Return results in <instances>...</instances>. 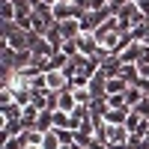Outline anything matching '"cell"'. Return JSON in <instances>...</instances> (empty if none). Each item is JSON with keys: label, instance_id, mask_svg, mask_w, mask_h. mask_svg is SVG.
I'll return each instance as SVG.
<instances>
[{"label": "cell", "instance_id": "cell-1", "mask_svg": "<svg viewBox=\"0 0 149 149\" xmlns=\"http://www.w3.org/2000/svg\"><path fill=\"white\" fill-rule=\"evenodd\" d=\"M45 86H48V93H63V90H69V74L66 72H45Z\"/></svg>", "mask_w": 149, "mask_h": 149}, {"label": "cell", "instance_id": "cell-2", "mask_svg": "<svg viewBox=\"0 0 149 149\" xmlns=\"http://www.w3.org/2000/svg\"><path fill=\"white\" fill-rule=\"evenodd\" d=\"M81 104L74 102V93L72 90H63V93H57V110H66V113H74Z\"/></svg>", "mask_w": 149, "mask_h": 149}, {"label": "cell", "instance_id": "cell-3", "mask_svg": "<svg viewBox=\"0 0 149 149\" xmlns=\"http://www.w3.org/2000/svg\"><path fill=\"white\" fill-rule=\"evenodd\" d=\"M128 113H131V107H128V104H125V107H110L107 113H104V122H107V125H125Z\"/></svg>", "mask_w": 149, "mask_h": 149}, {"label": "cell", "instance_id": "cell-4", "mask_svg": "<svg viewBox=\"0 0 149 149\" xmlns=\"http://www.w3.org/2000/svg\"><path fill=\"white\" fill-rule=\"evenodd\" d=\"M128 86H131V84H128L125 78H107V95H122Z\"/></svg>", "mask_w": 149, "mask_h": 149}, {"label": "cell", "instance_id": "cell-5", "mask_svg": "<svg viewBox=\"0 0 149 149\" xmlns=\"http://www.w3.org/2000/svg\"><path fill=\"white\" fill-rule=\"evenodd\" d=\"M60 146H63V140H60L57 128H51V131L42 134V149H60Z\"/></svg>", "mask_w": 149, "mask_h": 149}, {"label": "cell", "instance_id": "cell-6", "mask_svg": "<svg viewBox=\"0 0 149 149\" xmlns=\"http://www.w3.org/2000/svg\"><path fill=\"white\" fill-rule=\"evenodd\" d=\"M0 18L3 21H15L18 18V6L12 0H0Z\"/></svg>", "mask_w": 149, "mask_h": 149}, {"label": "cell", "instance_id": "cell-7", "mask_svg": "<svg viewBox=\"0 0 149 149\" xmlns=\"http://www.w3.org/2000/svg\"><path fill=\"white\" fill-rule=\"evenodd\" d=\"M122 95H125V104H128V107H137V104L143 102V98H146V95H143V93H140L134 84H131V86H128V90L122 93Z\"/></svg>", "mask_w": 149, "mask_h": 149}, {"label": "cell", "instance_id": "cell-8", "mask_svg": "<svg viewBox=\"0 0 149 149\" xmlns=\"http://www.w3.org/2000/svg\"><path fill=\"white\" fill-rule=\"evenodd\" d=\"M131 110H137V113H140L143 119H149V98H143V102H140L137 107H131Z\"/></svg>", "mask_w": 149, "mask_h": 149}, {"label": "cell", "instance_id": "cell-9", "mask_svg": "<svg viewBox=\"0 0 149 149\" xmlns=\"http://www.w3.org/2000/svg\"><path fill=\"white\" fill-rule=\"evenodd\" d=\"M134 86H137V90L149 98V78H137V84H134Z\"/></svg>", "mask_w": 149, "mask_h": 149}, {"label": "cell", "instance_id": "cell-10", "mask_svg": "<svg viewBox=\"0 0 149 149\" xmlns=\"http://www.w3.org/2000/svg\"><path fill=\"white\" fill-rule=\"evenodd\" d=\"M140 69V78H149V66H137Z\"/></svg>", "mask_w": 149, "mask_h": 149}, {"label": "cell", "instance_id": "cell-11", "mask_svg": "<svg viewBox=\"0 0 149 149\" xmlns=\"http://www.w3.org/2000/svg\"><path fill=\"white\" fill-rule=\"evenodd\" d=\"M110 149H131V143H119V146H110Z\"/></svg>", "mask_w": 149, "mask_h": 149}, {"label": "cell", "instance_id": "cell-12", "mask_svg": "<svg viewBox=\"0 0 149 149\" xmlns=\"http://www.w3.org/2000/svg\"><path fill=\"white\" fill-rule=\"evenodd\" d=\"M24 149H42V143H30V146H24Z\"/></svg>", "mask_w": 149, "mask_h": 149}, {"label": "cell", "instance_id": "cell-13", "mask_svg": "<svg viewBox=\"0 0 149 149\" xmlns=\"http://www.w3.org/2000/svg\"><path fill=\"white\" fill-rule=\"evenodd\" d=\"M107 3H110V0H107Z\"/></svg>", "mask_w": 149, "mask_h": 149}]
</instances>
